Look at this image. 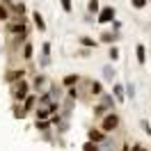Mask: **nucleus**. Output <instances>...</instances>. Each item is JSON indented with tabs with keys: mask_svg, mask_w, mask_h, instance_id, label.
I'll return each instance as SVG.
<instances>
[{
	"mask_svg": "<svg viewBox=\"0 0 151 151\" xmlns=\"http://www.w3.org/2000/svg\"><path fill=\"white\" fill-rule=\"evenodd\" d=\"M119 126H122V119H119V114L112 110V112H108L105 117H101V126H99V128H101L105 135H114V133L119 131Z\"/></svg>",
	"mask_w": 151,
	"mask_h": 151,
	"instance_id": "f257e3e1",
	"label": "nucleus"
},
{
	"mask_svg": "<svg viewBox=\"0 0 151 151\" xmlns=\"http://www.w3.org/2000/svg\"><path fill=\"white\" fill-rule=\"evenodd\" d=\"M30 92H32V85H30L25 78L12 85V99H14L16 103H23V101L28 99V94H30Z\"/></svg>",
	"mask_w": 151,
	"mask_h": 151,
	"instance_id": "f03ea898",
	"label": "nucleus"
},
{
	"mask_svg": "<svg viewBox=\"0 0 151 151\" xmlns=\"http://www.w3.org/2000/svg\"><path fill=\"white\" fill-rule=\"evenodd\" d=\"M114 16H117V9H114L112 5H105V7H101V12L96 14V23H101V25H105V23H112Z\"/></svg>",
	"mask_w": 151,
	"mask_h": 151,
	"instance_id": "7ed1b4c3",
	"label": "nucleus"
},
{
	"mask_svg": "<svg viewBox=\"0 0 151 151\" xmlns=\"http://www.w3.org/2000/svg\"><path fill=\"white\" fill-rule=\"evenodd\" d=\"M25 69L23 66H19V69H9L7 73H5V83H9V85H14V83H19V80H23L25 78Z\"/></svg>",
	"mask_w": 151,
	"mask_h": 151,
	"instance_id": "20e7f679",
	"label": "nucleus"
},
{
	"mask_svg": "<svg viewBox=\"0 0 151 151\" xmlns=\"http://www.w3.org/2000/svg\"><path fill=\"white\" fill-rule=\"evenodd\" d=\"M50 50H53V48H50V41H44V44H41V60H39V66H41V69H46V66L50 64Z\"/></svg>",
	"mask_w": 151,
	"mask_h": 151,
	"instance_id": "39448f33",
	"label": "nucleus"
},
{
	"mask_svg": "<svg viewBox=\"0 0 151 151\" xmlns=\"http://www.w3.org/2000/svg\"><path fill=\"white\" fill-rule=\"evenodd\" d=\"M46 85H48V78L44 73H37V76H35V80H32V89H35L37 94L46 92Z\"/></svg>",
	"mask_w": 151,
	"mask_h": 151,
	"instance_id": "423d86ee",
	"label": "nucleus"
},
{
	"mask_svg": "<svg viewBox=\"0 0 151 151\" xmlns=\"http://www.w3.org/2000/svg\"><path fill=\"white\" fill-rule=\"evenodd\" d=\"M46 92L50 94L53 101H62V96H64V89H62V85H57V83H50V85L46 87Z\"/></svg>",
	"mask_w": 151,
	"mask_h": 151,
	"instance_id": "0eeeda50",
	"label": "nucleus"
},
{
	"mask_svg": "<svg viewBox=\"0 0 151 151\" xmlns=\"http://www.w3.org/2000/svg\"><path fill=\"white\" fill-rule=\"evenodd\" d=\"M101 41H103V44H108V46H114V44L119 41V32L108 30V32H103V35H101Z\"/></svg>",
	"mask_w": 151,
	"mask_h": 151,
	"instance_id": "6e6552de",
	"label": "nucleus"
},
{
	"mask_svg": "<svg viewBox=\"0 0 151 151\" xmlns=\"http://www.w3.org/2000/svg\"><path fill=\"white\" fill-rule=\"evenodd\" d=\"M112 96H114L117 103H124V99H126V89H124L122 83H114V85H112Z\"/></svg>",
	"mask_w": 151,
	"mask_h": 151,
	"instance_id": "1a4fd4ad",
	"label": "nucleus"
},
{
	"mask_svg": "<svg viewBox=\"0 0 151 151\" xmlns=\"http://www.w3.org/2000/svg\"><path fill=\"white\" fill-rule=\"evenodd\" d=\"M21 53H23V60L25 62H32V57H35V46H32V41H25L23 44V48H21Z\"/></svg>",
	"mask_w": 151,
	"mask_h": 151,
	"instance_id": "9d476101",
	"label": "nucleus"
},
{
	"mask_svg": "<svg viewBox=\"0 0 151 151\" xmlns=\"http://www.w3.org/2000/svg\"><path fill=\"white\" fill-rule=\"evenodd\" d=\"M135 57H137V64L140 66L147 64V46H144V44H137V46H135Z\"/></svg>",
	"mask_w": 151,
	"mask_h": 151,
	"instance_id": "9b49d317",
	"label": "nucleus"
},
{
	"mask_svg": "<svg viewBox=\"0 0 151 151\" xmlns=\"http://www.w3.org/2000/svg\"><path fill=\"white\" fill-rule=\"evenodd\" d=\"M101 105H105V110H108V112H112L114 110V105H117V101H114V96L112 94H101Z\"/></svg>",
	"mask_w": 151,
	"mask_h": 151,
	"instance_id": "f8f14e48",
	"label": "nucleus"
},
{
	"mask_svg": "<svg viewBox=\"0 0 151 151\" xmlns=\"http://www.w3.org/2000/svg\"><path fill=\"white\" fill-rule=\"evenodd\" d=\"M78 44L83 48H92V50H96V46H99V41L92 37H87V35H83V37H78Z\"/></svg>",
	"mask_w": 151,
	"mask_h": 151,
	"instance_id": "ddd939ff",
	"label": "nucleus"
},
{
	"mask_svg": "<svg viewBox=\"0 0 151 151\" xmlns=\"http://www.w3.org/2000/svg\"><path fill=\"white\" fill-rule=\"evenodd\" d=\"M32 23H35V28L39 32H46V21H44V16L39 12H32Z\"/></svg>",
	"mask_w": 151,
	"mask_h": 151,
	"instance_id": "4468645a",
	"label": "nucleus"
},
{
	"mask_svg": "<svg viewBox=\"0 0 151 151\" xmlns=\"http://www.w3.org/2000/svg\"><path fill=\"white\" fill-rule=\"evenodd\" d=\"M80 80H83V78H80L78 73H69V76L62 78V87H73V85H78Z\"/></svg>",
	"mask_w": 151,
	"mask_h": 151,
	"instance_id": "2eb2a0df",
	"label": "nucleus"
},
{
	"mask_svg": "<svg viewBox=\"0 0 151 151\" xmlns=\"http://www.w3.org/2000/svg\"><path fill=\"white\" fill-rule=\"evenodd\" d=\"M105 137H108V135H105V133L101 131V128H89V140H92V142L101 144V142H103Z\"/></svg>",
	"mask_w": 151,
	"mask_h": 151,
	"instance_id": "dca6fc26",
	"label": "nucleus"
},
{
	"mask_svg": "<svg viewBox=\"0 0 151 151\" xmlns=\"http://www.w3.org/2000/svg\"><path fill=\"white\" fill-rule=\"evenodd\" d=\"M101 73H103V80L112 83V80H114V76H117V69H114L112 64H105L103 69H101Z\"/></svg>",
	"mask_w": 151,
	"mask_h": 151,
	"instance_id": "f3484780",
	"label": "nucleus"
},
{
	"mask_svg": "<svg viewBox=\"0 0 151 151\" xmlns=\"http://www.w3.org/2000/svg\"><path fill=\"white\" fill-rule=\"evenodd\" d=\"M99 147H101V151H117V140H114V137H110V135H108V137H105V140L101 142Z\"/></svg>",
	"mask_w": 151,
	"mask_h": 151,
	"instance_id": "a211bd4d",
	"label": "nucleus"
},
{
	"mask_svg": "<svg viewBox=\"0 0 151 151\" xmlns=\"http://www.w3.org/2000/svg\"><path fill=\"white\" fill-rule=\"evenodd\" d=\"M89 94L92 96H101L103 94V83H101V80H92V83H89Z\"/></svg>",
	"mask_w": 151,
	"mask_h": 151,
	"instance_id": "6ab92c4d",
	"label": "nucleus"
},
{
	"mask_svg": "<svg viewBox=\"0 0 151 151\" xmlns=\"http://www.w3.org/2000/svg\"><path fill=\"white\" fill-rule=\"evenodd\" d=\"M23 108H25V112H32L37 108V94H28V99L23 101Z\"/></svg>",
	"mask_w": 151,
	"mask_h": 151,
	"instance_id": "aec40b11",
	"label": "nucleus"
},
{
	"mask_svg": "<svg viewBox=\"0 0 151 151\" xmlns=\"http://www.w3.org/2000/svg\"><path fill=\"white\" fill-rule=\"evenodd\" d=\"M50 126H53L50 119H37V124H35V128H37L39 133H48V131H50Z\"/></svg>",
	"mask_w": 151,
	"mask_h": 151,
	"instance_id": "412c9836",
	"label": "nucleus"
},
{
	"mask_svg": "<svg viewBox=\"0 0 151 151\" xmlns=\"http://www.w3.org/2000/svg\"><path fill=\"white\" fill-rule=\"evenodd\" d=\"M99 12H101V2H99V0H87V14L96 16Z\"/></svg>",
	"mask_w": 151,
	"mask_h": 151,
	"instance_id": "4be33fe9",
	"label": "nucleus"
},
{
	"mask_svg": "<svg viewBox=\"0 0 151 151\" xmlns=\"http://www.w3.org/2000/svg\"><path fill=\"white\" fill-rule=\"evenodd\" d=\"M7 21H12V12L7 9L5 2H0V23H7Z\"/></svg>",
	"mask_w": 151,
	"mask_h": 151,
	"instance_id": "5701e85b",
	"label": "nucleus"
},
{
	"mask_svg": "<svg viewBox=\"0 0 151 151\" xmlns=\"http://www.w3.org/2000/svg\"><path fill=\"white\" fill-rule=\"evenodd\" d=\"M35 114H37V119H50V117H53L50 108H37V110H35Z\"/></svg>",
	"mask_w": 151,
	"mask_h": 151,
	"instance_id": "b1692460",
	"label": "nucleus"
},
{
	"mask_svg": "<svg viewBox=\"0 0 151 151\" xmlns=\"http://www.w3.org/2000/svg\"><path fill=\"white\" fill-rule=\"evenodd\" d=\"M108 57H110V62H117V60L122 57V53H119L117 44H114V46H110V50H108Z\"/></svg>",
	"mask_w": 151,
	"mask_h": 151,
	"instance_id": "393cba45",
	"label": "nucleus"
},
{
	"mask_svg": "<svg viewBox=\"0 0 151 151\" xmlns=\"http://www.w3.org/2000/svg\"><path fill=\"white\" fill-rule=\"evenodd\" d=\"M25 108H23V103H16L14 105V117H16V119H25Z\"/></svg>",
	"mask_w": 151,
	"mask_h": 151,
	"instance_id": "a878e982",
	"label": "nucleus"
},
{
	"mask_svg": "<svg viewBox=\"0 0 151 151\" xmlns=\"http://www.w3.org/2000/svg\"><path fill=\"white\" fill-rule=\"evenodd\" d=\"M124 89H126V99H135V83H126L124 85Z\"/></svg>",
	"mask_w": 151,
	"mask_h": 151,
	"instance_id": "bb28decb",
	"label": "nucleus"
},
{
	"mask_svg": "<svg viewBox=\"0 0 151 151\" xmlns=\"http://www.w3.org/2000/svg\"><path fill=\"white\" fill-rule=\"evenodd\" d=\"M105 114H108V110H105V105L96 103V105H94V117H99V119H101V117H105Z\"/></svg>",
	"mask_w": 151,
	"mask_h": 151,
	"instance_id": "cd10ccee",
	"label": "nucleus"
},
{
	"mask_svg": "<svg viewBox=\"0 0 151 151\" xmlns=\"http://www.w3.org/2000/svg\"><path fill=\"white\" fill-rule=\"evenodd\" d=\"M83 151H101V147L96 144V142H92V140H87L85 144H83Z\"/></svg>",
	"mask_w": 151,
	"mask_h": 151,
	"instance_id": "c85d7f7f",
	"label": "nucleus"
},
{
	"mask_svg": "<svg viewBox=\"0 0 151 151\" xmlns=\"http://www.w3.org/2000/svg\"><path fill=\"white\" fill-rule=\"evenodd\" d=\"M60 7L64 9V14H71L73 12V2L71 0H60Z\"/></svg>",
	"mask_w": 151,
	"mask_h": 151,
	"instance_id": "c756f323",
	"label": "nucleus"
},
{
	"mask_svg": "<svg viewBox=\"0 0 151 151\" xmlns=\"http://www.w3.org/2000/svg\"><path fill=\"white\" fill-rule=\"evenodd\" d=\"M149 5V0H131V7H135V9H144Z\"/></svg>",
	"mask_w": 151,
	"mask_h": 151,
	"instance_id": "7c9ffc66",
	"label": "nucleus"
},
{
	"mask_svg": "<svg viewBox=\"0 0 151 151\" xmlns=\"http://www.w3.org/2000/svg\"><path fill=\"white\" fill-rule=\"evenodd\" d=\"M140 126H142V131L147 133V135H151V124L147 122V119H140Z\"/></svg>",
	"mask_w": 151,
	"mask_h": 151,
	"instance_id": "2f4dec72",
	"label": "nucleus"
},
{
	"mask_svg": "<svg viewBox=\"0 0 151 151\" xmlns=\"http://www.w3.org/2000/svg\"><path fill=\"white\" fill-rule=\"evenodd\" d=\"M92 53H94L92 48H80V50H78L76 55H78V57H89V55H92Z\"/></svg>",
	"mask_w": 151,
	"mask_h": 151,
	"instance_id": "473e14b6",
	"label": "nucleus"
},
{
	"mask_svg": "<svg viewBox=\"0 0 151 151\" xmlns=\"http://www.w3.org/2000/svg\"><path fill=\"white\" fill-rule=\"evenodd\" d=\"M112 30H114V32H119V30H122V23H119L117 19L112 21Z\"/></svg>",
	"mask_w": 151,
	"mask_h": 151,
	"instance_id": "72a5a7b5",
	"label": "nucleus"
},
{
	"mask_svg": "<svg viewBox=\"0 0 151 151\" xmlns=\"http://www.w3.org/2000/svg\"><path fill=\"white\" fill-rule=\"evenodd\" d=\"M85 23H94V16H92V14H85Z\"/></svg>",
	"mask_w": 151,
	"mask_h": 151,
	"instance_id": "f704fd0d",
	"label": "nucleus"
},
{
	"mask_svg": "<svg viewBox=\"0 0 151 151\" xmlns=\"http://www.w3.org/2000/svg\"><path fill=\"white\" fill-rule=\"evenodd\" d=\"M149 2H151V0H149Z\"/></svg>",
	"mask_w": 151,
	"mask_h": 151,
	"instance_id": "c9c22d12",
	"label": "nucleus"
}]
</instances>
